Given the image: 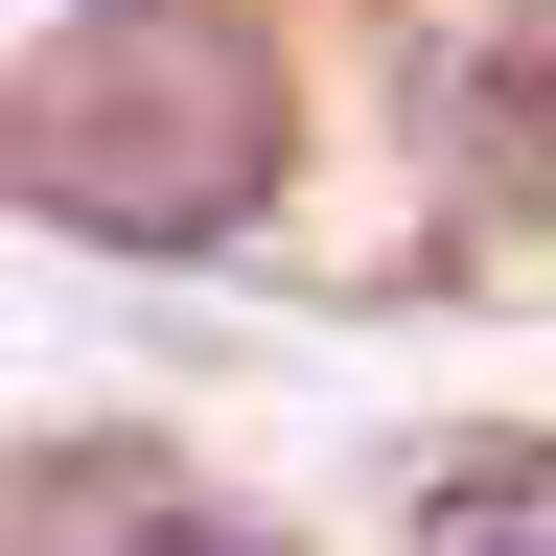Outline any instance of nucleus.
<instances>
[{
    "instance_id": "3",
    "label": "nucleus",
    "mask_w": 556,
    "mask_h": 556,
    "mask_svg": "<svg viewBox=\"0 0 556 556\" xmlns=\"http://www.w3.org/2000/svg\"><path fill=\"white\" fill-rule=\"evenodd\" d=\"M417 556H556V464L533 441H464L441 486H417Z\"/></svg>"
},
{
    "instance_id": "2",
    "label": "nucleus",
    "mask_w": 556,
    "mask_h": 556,
    "mask_svg": "<svg viewBox=\"0 0 556 556\" xmlns=\"http://www.w3.org/2000/svg\"><path fill=\"white\" fill-rule=\"evenodd\" d=\"M70 556H278V533L208 510L186 464H93V486H70Z\"/></svg>"
},
{
    "instance_id": "1",
    "label": "nucleus",
    "mask_w": 556,
    "mask_h": 556,
    "mask_svg": "<svg viewBox=\"0 0 556 556\" xmlns=\"http://www.w3.org/2000/svg\"><path fill=\"white\" fill-rule=\"evenodd\" d=\"M278 163H302V93L232 0H70V24L0 70V186L47 232H116V255H208L255 232Z\"/></svg>"
}]
</instances>
